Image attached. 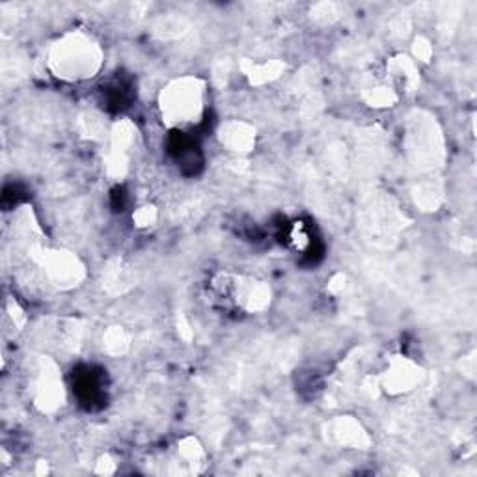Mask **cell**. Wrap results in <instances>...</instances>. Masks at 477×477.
<instances>
[{"label":"cell","mask_w":477,"mask_h":477,"mask_svg":"<svg viewBox=\"0 0 477 477\" xmlns=\"http://www.w3.org/2000/svg\"><path fill=\"white\" fill-rule=\"evenodd\" d=\"M136 129L129 120L118 122L110 129V148L106 155V172L110 177L120 179L129 168V152L133 148Z\"/></svg>","instance_id":"obj_7"},{"label":"cell","mask_w":477,"mask_h":477,"mask_svg":"<svg viewBox=\"0 0 477 477\" xmlns=\"http://www.w3.org/2000/svg\"><path fill=\"white\" fill-rule=\"evenodd\" d=\"M362 99L375 108H390L399 101V94L390 84H373L362 92Z\"/></svg>","instance_id":"obj_14"},{"label":"cell","mask_w":477,"mask_h":477,"mask_svg":"<svg viewBox=\"0 0 477 477\" xmlns=\"http://www.w3.org/2000/svg\"><path fill=\"white\" fill-rule=\"evenodd\" d=\"M30 255L44 269L49 282L58 287H75L84 278V265L75 253L34 246Z\"/></svg>","instance_id":"obj_5"},{"label":"cell","mask_w":477,"mask_h":477,"mask_svg":"<svg viewBox=\"0 0 477 477\" xmlns=\"http://www.w3.org/2000/svg\"><path fill=\"white\" fill-rule=\"evenodd\" d=\"M32 399L42 412L58 411L65 401L60 368L51 358H40L32 377Z\"/></svg>","instance_id":"obj_6"},{"label":"cell","mask_w":477,"mask_h":477,"mask_svg":"<svg viewBox=\"0 0 477 477\" xmlns=\"http://www.w3.org/2000/svg\"><path fill=\"white\" fill-rule=\"evenodd\" d=\"M116 470V466H114V462L113 461H110L108 457H103L99 462H97V468H95V472L97 473H113Z\"/></svg>","instance_id":"obj_18"},{"label":"cell","mask_w":477,"mask_h":477,"mask_svg":"<svg viewBox=\"0 0 477 477\" xmlns=\"http://www.w3.org/2000/svg\"><path fill=\"white\" fill-rule=\"evenodd\" d=\"M414 55H416L418 60L429 62V58H431V55H432L431 44H429L425 38H416V42H414Z\"/></svg>","instance_id":"obj_17"},{"label":"cell","mask_w":477,"mask_h":477,"mask_svg":"<svg viewBox=\"0 0 477 477\" xmlns=\"http://www.w3.org/2000/svg\"><path fill=\"white\" fill-rule=\"evenodd\" d=\"M214 295L244 313H262L271 304L269 283L237 274H220L211 283Z\"/></svg>","instance_id":"obj_3"},{"label":"cell","mask_w":477,"mask_h":477,"mask_svg":"<svg viewBox=\"0 0 477 477\" xmlns=\"http://www.w3.org/2000/svg\"><path fill=\"white\" fill-rule=\"evenodd\" d=\"M104 283L110 293H124L133 285V273L120 260H116L106 267Z\"/></svg>","instance_id":"obj_13"},{"label":"cell","mask_w":477,"mask_h":477,"mask_svg":"<svg viewBox=\"0 0 477 477\" xmlns=\"http://www.w3.org/2000/svg\"><path fill=\"white\" fill-rule=\"evenodd\" d=\"M218 140L235 155H246L255 148V129L244 122L234 120L220 125Z\"/></svg>","instance_id":"obj_10"},{"label":"cell","mask_w":477,"mask_h":477,"mask_svg":"<svg viewBox=\"0 0 477 477\" xmlns=\"http://www.w3.org/2000/svg\"><path fill=\"white\" fill-rule=\"evenodd\" d=\"M104 53L92 34L71 30L51 45L47 67L53 75L65 83H81L94 79L101 71Z\"/></svg>","instance_id":"obj_1"},{"label":"cell","mask_w":477,"mask_h":477,"mask_svg":"<svg viewBox=\"0 0 477 477\" xmlns=\"http://www.w3.org/2000/svg\"><path fill=\"white\" fill-rule=\"evenodd\" d=\"M157 209L154 205H144L140 209L134 211L133 214V220H134V224L140 226V228H148V226H154L157 223Z\"/></svg>","instance_id":"obj_16"},{"label":"cell","mask_w":477,"mask_h":477,"mask_svg":"<svg viewBox=\"0 0 477 477\" xmlns=\"http://www.w3.org/2000/svg\"><path fill=\"white\" fill-rule=\"evenodd\" d=\"M243 69H244V75L248 77L250 84L263 86V84L276 81L282 75V73L285 71V64H282L280 60H269L262 64L246 62Z\"/></svg>","instance_id":"obj_12"},{"label":"cell","mask_w":477,"mask_h":477,"mask_svg":"<svg viewBox=\"0 0 477 477\" xmlns=\"http://www.w3.org/2000/svg\"><path fill=\"white\" fill-rule=\"evenodd\" d=\"M422 377L423 373L418 363H414L411 358H405V356H395L388 363V370L381 377L379 386L386 393L399 395V393H407L414 390L420 384Z\"/></svg>","instance_id":"obj_8"},{"label":"cell","mask_w":477,"mask_h":477,"mask_svg":"<svg viewBox=\"0 0 477 477\" xmlns=\"http://www.w3.org/2000/svg\"><path fill=\"white\" fill-rule=\"evenodd\" d=\"M207 86L194 75H183L170 81L159 95V113L170 129H187L202 122L205 114Z\"/></svg>","instance_id":"obj_2"},{"label":"cell","mask_w":477,"mask_h":477,"mask_svg":"<svg viewBox=\"0 0 477 477\" xmlns=\"http://www.w3.org/2000/svg\"><path fill=\"white\" fill-rule=\"evenodd\" d=\"M103 347L108 354H113V356H120V354L127 353L129 336L125 334V330L122 326H110L104 333Z\"/></svg>","instance_id":"obj_15"},{"label":"cell","mask_w":477,"mask_h":477,"mask_svg":"<svg viewBox=\"0 0 477 477\" xmlns=\"http://www.w3.org/2000/svg\"><path fill=\"white\" fill-rule=\"evenodd\" d=\"M386 77L390 86L399 94H411L420 86V71L412 58L405 55H397L386 64Z\"/></svg>","instance_id":"obj_9"},{"label":"cell","mask_w":477,"mask_h":477,"mask_svg":"<svg viewBox=\"0 0 477 477\" xmlns=\"http://www.w3.org/2000/svg\"><path fill=\"white\" fill-rule=\"evenodd\" d=\"M407 154L411 164L420 172H434L444 163V140L436 124L423 114L411 118L407 133Z\"/></svg>","instance_id":"obj_4"},{"label":"cell","mask_w":477,"mask_h":477,"mask_svg":"<svg viewBox=\"0 0 477 477\" xmlns=\"http://www.w3.org/2000/svg\"><path fill=\"white\" fill-rule=\"evenodd\" d=\"M328 434L340 446L351 448H368L372 438L363 431L360 422L351 416H340L328 425Z\"/></svg>","instance_id":"obj_11"}]
</instances>
